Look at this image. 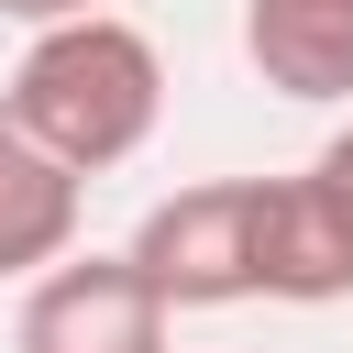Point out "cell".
<instances>
[{"label": "cell", "mask_w": 353, "mask_h": 353, "mask_svg": "<svg viewBox=\"0 0 353 353\" xmlns=\"http://www.w3.org/2000/svg\"><path fill=\"white\" fill-rule=\"evenodd\" d=\"M0 110H11L44 154H66L77 176H110V165H132V154L154 143V121H165V55H154L132 22H110V11L33 22Z\"/></svg>", "instance_id": "obj_1"}, {"label": "cell", "mask_w": 353, "mask_h": 353, "mask_svg": "<svg viewBox=\"0 0 353 353\" xmlns=\"http://www.w3.org/2000/svg\"><path fill=\"white\" fill-rule=\"evenodd\" d=\"M132 265L165 287V309H232L265 298V176H199L143 210Z\"/></svg>", "instance_id": "obj_2"}, {"label": "cell", "mask_w": 353, "mask_h": 353, "mask_svg": "<svg viewBox=\"0 0 353 353\" xmlns=\"http://www.w3.org/2000/svg\"><path fill=\"white\" fill-rule=\"evenodd\" d=\"M165 287L132 254H66L33 276L11 353H165Z\"/></svg>", "instance_id": "obj_3"}, {"label": "cell", "mask_w": 353, "mask_h": 353, "mask_svg": "<svg viewBox=\"0 0 353 353\" xmlns=\"http://www.w3.org/2000/svg\"><path fill=\"white\" fill-rule=\"evenodd\" d=\"M265 298H287V309L353 298V199L320 165L265 176Z\"/></svg>", "instance_id": "obj_4"}, {"label": "cell", "mask_w": 353, "mask_h": 353, "mask_svg": "<svg viewBox=\"0 0 353 353\" xmlns=\"http://www.w3.org/2000/svg\"><path fill=\"white\" fill-rule=\"evenodd\" d=\"M77 210H88V176L66 154H44L11 110H0V276H44L77 254Z\"/></svg>", "instance_id": "obj_5"}, {"label": "cell", "mask_w": 353, "mask_h": 353, "mask_svg": "<svg viewBox=\"0 0 353 353\" xmlns=\"http://www.w3.org/2000/svg\"><path fill=\"white\" fill-rule=\"evenodd\" d=\"M243 55L287 99H353V0H243Z\"/></svg>", "instance_id": "obj_6"}, {"label": "cell", "mask_w": 353, "mask_h": 353, "mask_svg": "<svg viewBox=\"0 0 353 353\" xmlns=\"http://www.w3.org/2000/svg\"><path fill=\"white\" fill-rule=\"evenodd\" d=\"M77 11H99V0H0V22H77Z\"/></svg>", "instance_id": "obj_7"}, {"label": "cell", "mask_w": 353, "mask_h": 353, "mask_svg": "<svg viewBox=\"0 0 353 353\" xmlns=\"http://www.w3.org/2000/svg\"><path fill=\"white\" fill-rule=\"evenodd\" d=\"M320 176H331V188L353 199V132H331V143H320Z\"/></svg>", "instance_id": "obj_8"}]
</instances>
